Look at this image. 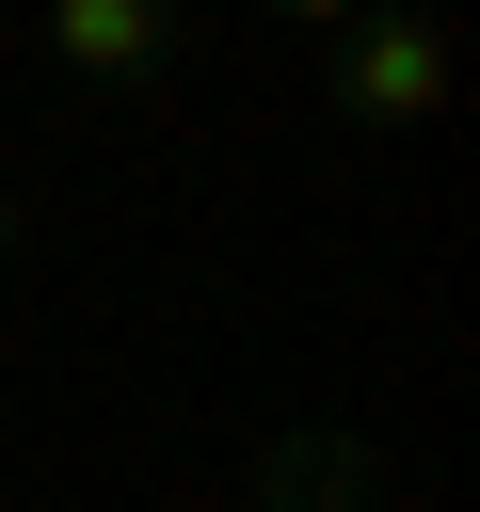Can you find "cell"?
Returning a JSON list of instances; mask_svg holds the SVG:
<instances>
[{
  "mask_svg": "<svg viewBox=\"0 0 480 512\" xmlns=\"http://www.w3.org/2000/svg\"><path fill=\"white\" fill-rule=\"evenodd\" d=\"M336 112L352 128H432L448 112V32L432 16H336Z\"/></svg>",
  "mask_w": 480,
  "mask_h": 512,
  "instance_id": "6da1fadb",
  "label": "cell"
},
{
  "mask_svg": "<svg viewBox=\"0 0 480 512\" xmlns=\"http://www.w3.org/2000/svg\"><path fill=\"white\" fill-rule=\"evenodd\" d=\"M176 48H192V16H176V0H48V64H64V80H96V96H144Z\"/></svg>",
  "mask_w": 480,
  "mask_h": 512,
  "instance_id": "7a4b0ae2",
  "label": "cell"
},
{
  "mask_svg": "<svg viewBox=\"0 0 480 512\" xmlns=\"http://www.w3.org/2000/svg\"><path fill=\"white\" fill-rule=\"evenodd\" d=\"M256 512H400V496H384V464L352 432L288 416V432H256Z\"/></svg>",
  "mask_w": 480,
  "mask_h": 512,
  "instance_id": "3957f363",
  "label": "cell"
},
{
  "mask_svg": "<svg viewBox=\"0 0 480 512\" xmlns=\"http://www.w3.org/2000/svg\"><path fill=\"white\" fill-rule=\"evenodd\" d=\"M16 240H32V192H16V176H0V256H16Z\"/></svg>",
  "mask_w": 480,
  "mask_h": 512,
  "instance_id": "277c9868",
  "label": "cell"
}]
</instances>
